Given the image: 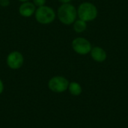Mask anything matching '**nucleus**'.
<instances>
[{
    "instance_id": "obj_1",
    "label": "nucleus",
    "mask_w": 128,
    "mask_h": 128,
    "mask_svg": "<svg viewBox=\"0 0 128 128\" xmlns=\"http://www.w3.org/2000/svg\"><path fill=\"white\" fill-rule=\"evenodd\" d=\"M57 16L62 23L69 26L73 24L76 20L77 10L70 3L62 4L58 8Z\"/></svg>"
},
{
    "instance_id": "obj_2",
    "label": "nucleus",
    "mask_w": 128,
    "mask_h": 128,
    "mask_svg": "<svg viewBox=\"0 0 128 128\" xmlns=\"http://www.w3.org/2000/svg\"><path fill=\"white\" fill-rule=\"evenodd\" d=\"M98 8L91 2H83L80 4L77 9V16L79 19L85 22H91L98 16Z\"/></svg>"
},
{
    "instance_id": "obj_3",
    "label": "nucleus",
    "mask_w": 128,
    "mask_h": 128,
    "mask_svg": "<svg viewBox=\"0 0 128 128\" xmlns=\"http://www.w3.org/2000/svg\"><path fill=\"white\" fill-rule=\"evenodd\" d=\"M34 16L38 22L43 25H47L55 20L56 14L51 7L44 5L36 8Z\"/></svg>"
},
{
    "instance_id": "obj_4",
    "label": "nucleus",
    "mask_w": 128,
    "mask_h": 128,
    "mask_svg": "<svg viewBox=\"0 0 128 128\" xmlns=\"http://www.w3.org/2000/svg\"><path fill=\"white\" fill-rule=\"evenodd\" d=\"M69 81L64 76H55L48 82L49 89L54 93H62L68 88Z\"/></svg>"
},
{
    "instance_id": "obj_5",
    "label": "nucleus",
    "mask_w": 128,
    "mask_h": 128,
    "mask_svg": "<svg viewBox=\"0 0 128 128\" xmlns=\"http://www.w3.org/2000/svg\"><path fill=\"white\" fill-rule=\"evenodd\" d=\"M71 45L74 51L79 55H86L91 52L92 48L89 40L80 37L74 39Z\"/></svg>"
},
{
    "instance_id": "obj_6",
    "label": "nucleus",
    "mask_w": 128,
    "mask_h": 128,
    "mask_svg": "<svg viewBox=\"0 0 128 128\" xmlns=\"http://www.w3.org/2000/svg\"><path fill=\"white\" fill-rule=\"evenodd\" d=\"M6 63L8 68L12 70L20 69L24 63V57L19 51H13L10 52L6 58Z\"/></svg>"
},
{
    "instance_id": "obj_7",
    "label": "nucleus",
    "mask_w": 128,
    "mask_h": 128,
    "mask_svg": "<svg viewBox=\"0 0 128 128\" xmlns=\"http://www.w3.org/2000/svg\"><path fill=\"white\" fill-rule=\"evenodd\" d=\"M36 10V6L33 4V2H30L29 1L22 2L19 8V13L22 16L29 17L34 14Z\"/></svg>"
},
{
    "instance_id": "obj_8",
    "label": "nucleus",
    "mask_w": 128,
    "mask_h": 128,
    "mask_svg": "<svg viewBox=\"0 0 128 128\" xmlns=\"http://www.w3.org/2000/svg\"><path fill=\"white\" fill-rule=\"evenodd\" d=\"M90 54L93 60L97 62H104L107 58L106 52L100 46L92 47Z\"/></svg>"
},
{
    "instance_id": "obj_9",
    "label": "nucleus",
    "mask_w": 128,
    "mask_h": 128,
    "mask_svg": "<svg viewBox=\"0 0 128 128\" xmlns=\"http://www.w3.org/2000/svg\"><path fill=\"white\" fill-rule=\"evenodd\" d=\"M68 89L69 90L70 93L74 96H79L81 94V93L82 92V89L80 84L76 82H70Z\"/></svg>"
},
{
    "instance_id": "obj_10",
    "label": "nucleus",
    "mask_w": 128,
    "mask_h": 128,
    "mask_svg": "<svg viewBox=\"0 0 128 128\" xmlns=\"http://www.w3.org/2000/svg\"><path fill=\"white\" fill-rule=\"evenodd\" d=\"M73 27H74V30L76 33H82L87 28V23L86 22L80 19L76 20L75 22L73 23Z\"/></svg>"
},
{
    "instance_id": "obj_11",
    "label": "nucleus",
    "mask_w": 128,
    "mask_h": 128,
    "mask_svg": "<svg viewBox=\"0 0 128 128\" xmlns=\"http://www.w3.org/2000/svg\"><path fill=\"white\" fill-rule=\"evenodd\" d=\"M46 2V0H33V4L38 8L45 5Z\"/></svg>"
},
{
    "instance_id": "obj_12",
    "label": "nucleus",
    "mask_w": 128,
    "mask_h": 128,
    "mask_svg": "<svg viewBox=\"0 0 128 128\" xmlns=\"http://www.w3.org/2000/svg\"><path fill=\"white\" fill-rule=\"evenodd\" d=\"M10 0H0V5L3 8H6L9 6Z\"/></svg>"
},
{
    "instance_id": "obj_13",
    "label": "nucleus",
    "mask_w": 128,
    "mask_h": 128,
    "mask_svg": "<svg viewBox=\"0 0 128 128\" xmlns=\"http://www.w3.org/2000/svg\"><path fill=\"white\" fill-rule=\"evenodd\" d=\"M3 92H4V83L2 80L0 79V94H2Z\"/></svg>"
},
{
    "instance_id": "obj_14",
    "label": "nucleus",
    "mask_w": 128,
    "mask_h": 128,
    "mask_svg": "<svg viewBox=\"0 0 128 128\" xmlns=\"http://www.w3.org/2000/svg\"><path fill=\"white\" fill-rule=\"evenodd\" d=\"M71 1L72 0H58V2L62 4H68V3H70Z\"/></svg>"
},
{
    "instance_id": "obj_15",
    "label": "nucleus",
    "mask_w": 128,
    "mask_h": 128,
    "mask_svg": "<svg viewBox=\"0 0 128 128\" xmlns=\"http://www.w3.org/2000/svg\"><path fill=\"white\" fill-rule=\"evenodd\" d=\"M20 2H28L29 0H19Z\"/></svg>"
},
{
    "instance_id": "obj_16",
    "label": "nucleus",
    "mask_w": 128,
    "mask_h": 128,
    "mask_svg": "<svg viewBox=\"0 0 128 128\" xmlns=\"http://www.w3.org/2000/svg\"><path fill=\"white\" fill-rule=\"evenodd\" d=\"M0 73H1V72H0Z\"/></svg>"
}]
</instances>
